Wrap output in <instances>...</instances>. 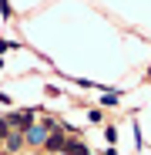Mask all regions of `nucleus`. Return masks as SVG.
<instances>
[{"label": "nucleus", "mask_w": 151, "mask_h": 155, "mask_svg": "<svg viewBox=\"0 0 151 155\" xmlns=\"http://www.w3.org/2000/svg\"><path fill=\"white\" fill-rule=\"evenodd\" d=\"M27 138H30V142H44V138H47V132H44V128H30Z\"/></svg>", "instance_id": "obj_2"}, {"label": "nucleus", "mask_w": 151, "mask_h": 155, "mask_svg": "<svg viewBox=\"0 0 151 155\" xmlns=\"http://www.w3.org/2000/svg\"><path fill=\"white\" fill-rule=\"evenodd\" d=\"M10 121H14V125H20V128H27V125H30V111H20V115H14Z\"/></svg>", "instance_id": "obj_1"}]
</instances>
